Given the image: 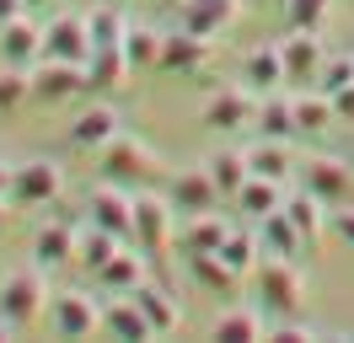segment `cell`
<instances>
[{
    "label": "cell",
    "mask_w": 354,
    "mask_h": 343,
    "mask_svg": "<svg viewBox=\"0 0 354 343\" xmlns=\"http://www.w3.org/2000/svg\"><path fill=\"white\" fill-rule=\"evenodd\" d=\"M156 150L145 140H129V134H113L102 145V183H118V188H140V183H156Z\"/></svg>",
    "instance_id": "obj_1"
},
{
    "label": "cell",
    "mask_w": 354,
    "mask_h": 343,
    "mask_svg": "<svg viewBox=\"0 0 354 343\" xmlns=\"http://www.w3.org/2000/svg\"><path fill=\"white\" fill-rule=\"evenodd\" d=\"M258 295L268 317H295L306 300V279L290 257H258Z\"/></svg>",
    "instance_id": "obj_2"
},
{
    "label": "cell",
    "mask_w": 354,
    "mask_h": 343,
    "mask_svg": "<svg viewBox=\"0 0 354 343\" xmlns=\"http://www.w3.org/2000/svg\"><path fill=\"white\" fill-rule=\"evenodd\" d=\"M172 198H156V193H145V198H134V247L145 257H161L167 252V241H172Z\"/></svg>",
    "instance_id": "obj_3"
},
{
    "label": "cell",
    "mask_w": 354,
    "mask_h": 343,
    "mask_svg": "<svg viewBox=\"0 0 354 343\" xmlns=\"http://www.w3.org/2000/svg\"><path fill=\"white\" fill-rule=\"evenodd\" d=\"M65 188V172L59 161H22L17 177H11V204L17 210H32V204H54Z\"/></svg>",
    "instance_id": "obj_4"
},
{
    "label": "cell",
    "mask_w": 354,
    "mask_h": 343,
    "mask_svg": "<svg viewBox=\"0 0 354 343\" xmlns=\"http://www.w3.org/2000/svg\"><path fill=\"white\" fill-rule=\"evenodd\" d=\"M301 188H311L328 210H344L354 198V172L344 161H333V156H311L306 167H301Z\"/></svg>",
    "instance_id": "obj_5"
},
{
    "label": "cell",
    "mask_w": 354,
    "mask_h": 343,
    "mask_svg": "<svg viewBox=\"0 0 354 343\" xmlns=\"http://www.w3.org/2000/svg\"><path fill=\"white\" fill-rule=\"evenodd\" d=\"M258 102H263V91H252V86H221L209 107H204V124L209 129H247L258 124Z\"/></svg>",
    "instance_id": "obj_6"
},
{
    "label": "cell",
    "mask_w": 354,
    "mask_h": 343,
    "mask_svg": "<svg viewBox=\"0 0 354 343\" xmlns=\"http://www.w3.org/2000/svg\"><path fill=\"white\" fill-rule=\"evenodd\" d=\"M48 327H54V338H86L91 327H102V311L81 290H59L48 300Z\"/></svg>",
    "instance_id": "obj_7"
},
{
    "label": "cell",
    "mask_w": 354,
    "mask_h": 343,
    "mask_svg": "<svg viewBox=\"0 0 354 343\" xmlns=\"http://www.w3.org/2000/svg\"><path fill=\"white\" fill-rule=\"evenodd\" d=\"M86 220L102 225V231H113V236H124V241H134V198L118 183H102L86 198Z\"/></svg>",
    "instance_id": "obj_8"
},
{
    "label": "cell",
    "mask_w": 354,
    "mask_h": 343,
    "mask_svg": "<svg viewBox=\"0 0 354 343\" xmlns=\"http://www.w3.org/2000/svg\"><path fill=\"white\" fill-rule=\"evenodd\" d=\"M81 91H86V64L38 59V70H32V97L38 102H65V97H81Z\"/></svg>",
    "instance_id": "obj_9"
},
{
    "label": "cell",
    "mask_w": 354,
    "mask_h": 343,
    "mask_svg": "<svg viewBox=\"0 0 354 343\" xmlns=\"http://www.w3.org/2000/svg\"><path fill=\"white\" fill-rule=\"evenodd\" d=\"M86 54H91V27H86V17L65 11V17H54L44 27V59H75V64H86Z\"/></svg>",
    "instance_id": "obj_10"
},
{
    "label": "cell",
    "mask_w": 354,
    "mask_h": 343,
    "mask_svg": "<svg viewBox=\"0 0 354 343\" xmlns=\"http://www.w3.org/2000/svg\"><path fill=\"white\" fill-rule=\"evenodd\" d=\"M279 48H285V86H311L322 75V64H328L322 59V33H301L295 27Z\"/></svg>",
    "instance_id": "obj_11"
},
{
    "label": "cell",
    "mask_w": 354,
    "mask_h": 343,
    "mask_svg": "<svg viewBox=\"0 0 354 343\" xmlns=\"http://www.w3.org/2000/svg\"><path fill=\"white\" fill-rule=\"evenodd\" d=\"M44 311V279L32 274H11L6 284H0V317L11 322V327H22V322H32Z\"/></svg>",
    "instance_id": "obj_12"
},
{
    "label": "cell",
    "mask_w": 354,
    "mask_h": 343,
    "mask_svg": "<svg viewBox=\"0 0 354 343\" xmlns=\"http://www.w3.org/2000/svg\"><path fill=\"white\" fill-rule=\"evenodd\" d=\"M172 210L183 214H204V210H215L225 193L215 188V177H209V167H188V172H177V183H172Z\"/></svg>",
    "instance_id": "obj_13"
},
{
    "label": "cell",
    "mask_w": 354,
    "mask_h": 343,
    "mask_svg": "<svg viewBox=\"0 0 354 343\" xmlns=\"http://www.w3.org/2000/svg\"><path fill=\"white\" fill-rule=\"evenodd\" d=\"M0 59L6 64H38L44 59V27H38V21H27V11L17 21H6V27H0Z\"/></svg>",
    "instance_id": "obj_14"
},
{
    "label": "cell",
    "mask_w": 354,
    "mask_h": 343,
    "mask_svg": "<svg viewBox=\"0 0 354 343\" xmlns=\"http://www.w3.org/2000/svg\"><path fill=\"white\" fill-rule=\"evenodd\" d=\"M75 247H81V220H54V225H44V231L32 236L38 268H59V263H70Z\"/></svg>",
    "instance_id": "obj_15"
},
{
    "label": "cell",
    "mask_w": 354,
    "mask_h": 343,
    "mask_svg": "<svg viewBox=\"0 0 354 343\" xmlns=\"http://www.w3.org/2000/svg\"><path fill=\"white\" fill-rule=\"evenodd\" d=\"M204 59H209V38L183 27V33H172V38L161 43V64L156 70H188V75H199Z\"/></svg>",
    "instance_id": "obj_16"
},
{
    "label": "cell",
    "mask_w": 354,
    "mask_h": 343,
    "mask_svg": "<svg viewBox=\"0 0 354 343\" xmlns=\"http://www.w3.org/2000/svg\"><path fill=\"white\" fill-rule=\"evenodd\" d=\"M113 134H118V113H113L108 102H91L86 113L70 124V145L75 150H102Z\"/></svg>",
    "instance_id": "obj_17"
},
{
    "label": "cell",
    "mask_w": 354,
    "mask_h": 343,
    "mask_svg": "<svg viewBox=\"0 0 354 343\" xmlns=\"http://www.w3.org/2000/svg\"><path fill=\"white\" fill-rule=\"evenodd\" d=\"M124 70H134L129 54H124V43L91 48V54H86V97H91V91H113V86L124 81Z\"/></svg>",
    "instance_id": "obj_18"
},
{
    "label": "cell",
    "mask_w": 354,
    "mask_h": 343,
    "mask_svg": "<svg viewBox=\"0 0 354 343\" xmlns=\"http://www.w3.org/2000/svg\"><path fill=\"white\" fill-rule=\"evenodd\" d=\"M231 236V225H225L215 210L194 214L183 231H177V247H183V257H199V252H221V241Z\"/></svg>",
    "instance_id": "obj_19"
},
{
    "label": "cell",
    "mask_w": 354,
    "mask_h": 343,
    "mask_svg": "<svg viewBox=\"0 0 354 343\" xmlns=\"http://www.w3.org/2000/svg\"><path fill=\"white\" fill-rule=\"evenodd\" d=\"M301 241H306V236L295 231V220L285 214V204L258 220V247H263V257H295V252H301Z\"/></svg>",
    "instance_id": "obj_20"
},
{
    "label": "cell",
    "mask_w": 354,
    "mask_h": 343,
    "mask_svg": "<svg viewBox=\"0 0 354 343\" xmlns=\"http://www.w3.org/2000/svg\"><path fill=\"white\" fill-rule=\"evenodd\" d=\"M91 279H97L108 295H129L134 284H145V252H113Z\"/></svg>",
    "instance_id": "obj_21"
},
{
    "label": "cell",
    "mask_w": 354,
    "mask_h": 343,
    "mask_svg": "<svg viewBox=\"0 0 354 343\" xmlns=\"http://www.w3.org/2000/svg\"><path fill=\"white\" fill-rule=\"evenodd\" d=\"M102 333H108V338H156L151 317L134 306V295L113 300V306H102Z\"/></svg>",
    "instance_id": "obj_22"
},
{
    "label": "cell",
    "mask_w": 354,
    "mask_h": 343,
    "mask_svg": "<svg viewBox=\"0 0 354 343\" xmlns=\"http://www.w3.org/2000/svg\"><path fill=\"white\" fill-rule=\"evenodd\" d=\"M231 21H236V0H183V27H188V33L215 38Z\"/></svg>",
    "instance_id": "obj_23"
},
{
    "label": "cell",
    "mask_w": 354,
    "mask_h": 343,
    "mask_svg": "<svg viewBox=\"0 0 354 343\" xmlns=\"http://www.w3.org/2000/svg\"><path fill=\"white\" fill-rule=\"evenodd\" d=\"M258 129H263L268 140L301 134V124H295V97H285V91H263V102H258Z\"/></svg>",
    "instance_id": "obj_24"
},
{
    "label": "cell",
    "mask_w": 354,
    "mask_h": 343,
    "mask_svg": "<svg viewBox=\"0 0 354 343\" xmlns=\"http://www.w3.org/2000/svg\"><path fill=\"white\" fill-rule=\"evenodd\" d=\"M247 86L252 91H279L285 86V48L279 43H263L247 54Z\"/></svg>",
    "instance_id": "obj_25"
},
{
    "label": "cell",
    "mask_w": 354,
    "mask_h": 343,
    "mask_svg": "<svg viewBox=\"0 0 354 343\" xmlns=\"http://www.w3.org/2000/svg\"><path fill=\"white\" fill-rule=\"evenodd\" d=\"M279 204H285V183H274V177H258V172H252V177L242 183V193H236V210L252 214V220L274 214Z\"/></svg>",
    "instance_id": "obj_26"
},
{
    "label": "cell",
    "mask_w": 354,
    "mask_h": 343,
    "mask_svg": "<svg viewBox=\"0 0 354 343\" xmlns=\"http://www.w3.org/2000/svg\"><path fill=\"white\" fill-rule=\"evenodd\" d=\"M129 295H134V306H140V311L151 317V327H156V333H172L177 322H183V311H177V300L167 295L161 284H134Z\"/></svg>",
    "instance_id": "obj_27"
},
{
    "label": "cell",
    "mask_w": 354,
    "mask_h": 343,
    "mask_svg": "<svg viewBox=\"0 0 354 343\" xmlns=\"http://www.w3.org/2000/svg\"><path fill=\"white\" fill-rule=\"evenodd\" d=\"M188 274L199 279L209 295H231V290H236V279H242L221 252H199V257H188Z\"/></svg>",
    "instance_id": "obj_28"
},
{
    "label": "cell",
    "mask_w": 354,
    "mask_h": 343,
    "mask_svg": "<svg viewBox=\"0 0 354 343\" xmlns=\"http://www.w3.org/2000/svg\"><path fill=\"white\" fill-rule=\"evenodd\" d=\"M204 167H209V177H215V188L231 193V198H236V193H242V183L252 177V161H247V150H221V156H209Z\"/></svg>",
    "instance_id": "obj_29"
},
{
    "label": "cell",
    "mask_w": 354,
    "mask_h": 343,
    "mask_svg": "<svg viewBox=\"0 0 354 343\" xmlns=\"http://www.w3.org/2000/svg\"><path fill=\"white\" fill-rule=\"evenodd\" d=\"M215 338H225V343H252V338H268V333H263V311H252V306L221 311V317H215Z\"/></svg>",
    "instance_id": "obj_30"
},
{
    "label": "cell",
    "mask_w": 354,
    "mask_h": 343,
    "mask_svg": "<svg viewBox=\"0 0 354 343\" xmlns=\"http://www.w3.org/2000/svg\"><path fill=\"white\" fill-rule=\"evenodd\" d=\"M247 161H252V172H258V177H274V183H285L290 172H295V161H290V145L285 140H258V145L247 150Z\"/></svg>",
    "instance_id": "obj_31"
},
{
    "label": "cell",
    "mask_w": 354,
    "mask_h": 343,
    "mask_svg": "<svg viewBox=\"0 0 354 343\" xmlns=\"http://www.w3.org/2000/svg\"><path fill=\"white\" fill-rule=\"evenodd\" d=\"M285 214L295 220V231L311 241V236L322 231V220H328V204H322L311 188H301V193H290V198H285Z\"/></svg>",
    "instance_id": "obj_32"
},
{
    "label": "cell",
    "mask_w": 354,
    "mask_h": 343,
    "mask_svg": "<svg viewBox=\"0 0 354 343\" xmlns=\"http://www.w3.org/2000/svg\"><path fill=\"white\" fill-rule=\"evenodd\" d=\"M118 241H124V236H113V231H102V225H91V220H86V225H81V247H75V257L97 274V268L118 252Z\"/></svg>",
    "instance_id": "obj_33"
},
{
    "label": "cell",
    "mask_w": 354,
    "mask_h": 343,
    "mask_svg": "<svg viewBox=\"0 0 354 343\" xmlns=\"http://www.w3.org/2000/svg\"><path fill=\"white\" fill-rule=\"evenodd\" d=\"M161 33H156V27H129V33H124V54H129V64L134 70H156V64H161Z\"/></svg>",
    "instance_id": "obj_34"
},
{
    "label": "cell",
    "mask_w": 354,
    "mask_h": 343,
    "mask_svg": "<svg viewBox=\"0 0 354 343\" xmlns=\"http://www.w3.org/2000/svg\"><path fill=\"white\" fill-rule=\"evenodd\" d=\"M338 113H333V97L328 91H306V97H295V124L301 134H317V129H328Z\"/></svg>",
    "instance_id": "obj_35"
},
{
    "label": "cell",
    "mask_w": 354,
    "mask_h": 343,
    "mask_svg": "<svg viewBox=\"0 0 354 343\" xmlns=\"http://www.w3.org/2000/svg\"><path fill=\"white\" fill-rule=\"evenodd\" d=\"M91 27V48H102V43H124V33H129V21H124V11L118 6H97L86 17Z\"/></svg>",
    "instance_id": "obj_36"
},
{
    "label": "cell",
    "mask_w": 354,
    "mask_h": 343,
    "mask_svg": "<svg viewBox=\"0 0 354 343\" xmlns=\"http://www.w3.org/2000/svg\"><path fill=\"white\" fill-rule=\"evenodd\" d=\"M221 257L236 268V274H252L258 268V257H263V247H258V236H247V231H231L221 241Z\"/></svg>",
    "instance_id": "obj_37"
},
{
    "label": "cell",
    "mask_w": 354,
    "mask_h": 343,
    "mask_svg": "<svg viewBox=\"0 0 354 343\" xmlns=\"http://www.w3.org/2000/svg\"><path fill=\"white\" fill-rule=\"evenodd\" d=\"M328 11H333V0H290L285 6L290 27H301V33H322V27H328Z\"/></svg>",
    "instance_id": "obj_38"
},
{
    "label": "cell",
    "mask_w": 354,
    "mask_h": 343,
    "mask_svg": "<svg viewBox=\"0 0 354 343\" xmlns=\"http://www.w3.org/2000/svg\"><path fill=\"white\" fill-rule=\"evenodd\" d=\"M22 97H32V75H27L22 64H6L0 70V113H11Z\"/></svg>",
    "instance_id": "obj_39"
},
{
    "label": "cell",
    "mask_w": 354,
    "mask_h": 343,
    "mask_svg": "<svg viewBox=\"0 0 354 343\" xmlns=\"http://www.w3.org/2000/svg\"><path fill=\"white\" fill-rule=\"evenodd\" d=\"M344 86H354V54H344V59H328L322 64V75H317V91H344Z\"/></svg>",
    "instance_id": "obj_40"
},
{
    "label": "cell",
    "mask_w": 354,
    "mask_h": 343,
    "mask_svg": "<svg viewBox=\"0 0 354 343\" xmlns=\"http://www.w3.org/2000/svg\"><path fill=\"white\" fill-rule=\"evenodd\" d=\"M268 338H274V343H306V338H317V333L301 327L295 317H279V327H268Z\"/></svg>",
    "instance_id": "obj_41"
},
{
    "label": "cell",
    "mask_w": 354,
    "mask_h": 343,
    "mask_svg": "<svg viewBox=\"0 0 354 343\" xmlns=\"http://www.w3.org/2000/svg\"><path fill=\"white\" fill-rule=\"evenodd\" d=\"M328 225H333V236H338L344 247H354V204H344V210H333V214H328Z\"/></svg>",
    "instance_id": "obj_42"
},
{
    "label": "cell",
    "mask_w": 354,
    "mask_h": 343,
    "mask_svg": "<svg viewBox=\"0 0 354 343\" xmlns=\"http://www.w3.org/2000/svg\"><path fill=\"white\" fill-rule=\"evenodd\" d=\"M333 113H338V118H354V86L333 91Z\"/></svg>",
    "instance_id": "obj_43"
},
{
    "label": "cell",
    "mask_w": 354,
    "mask_h": 343,
    "mask_svg": "<svg viewBox=\"0 0 354 343\" xmlns=\"http://www.w3.org/2000/svg\"><path fill=\"white\" fill-rule=\"evenodd\" d=\"M27 11V0H0V27H6V21H17Z\"/></svg>",
    "instance_id": "obj_44"
},
{
    "label": "cell",
    "mask_w": 354,
    "mask_h": 343,
    "mask_svg": "<svg viewBox=\"0 0 354 343\" xmlns=\"http://www.w3.org/2000/svg\"><path fill=\"white\" fill-rule=\"evenodd\" d=\"M11 177H17V167H6V161H0V198H11Z\"/></svg>",
    "instance_id": "obj_45"
},
{
    "label": "cell",
    "mask_w": 354,
    "mask_h": 343,
    "mask_svg": "<svg viewBox=\"0 0 354 343\" xmlns=\"http://www.w3.org/2000/svg\"><path fill=\"white\" fill-rule=\"evenodd\" d=\"M0 338H11V322H6V317H0Z\"/></svg>",
    "instance_id": "obj_46"
},
{
    "label": "cell",
    "mask_w": 354,
    "mask_h": 343,
    "mask_svg": "<svg viewBox=\"0 0 354 343\" xmlns=\"http://www.w3.org/2000/svg\"><path fill=\"white\" fill-rule=\"evenodd\" d=\"M0 225H6V198H0Z\"/></svg>",
    "instance_id": "obj_47"
},
{
    "label": "cell",
    "mask_w": 354,
    "mask_h": 343,
    "mask_svg": "<svg viewBox=\"0 0 354 343\" xmlns=\"http://www.w3.org/2000/svg\"><path fill=\"white\" fill-rule=\"evenodd\" d=\"M27 6H38V0H27Z\"/></svg>",
    "instance_id": "obj_48"
},
{
    "label": "cell",
    "mask_w": 354,
    "mask_h": 343,
    "mask_svg": "<svg viewBox=\"0 0 354 343\" xmlns=\"http://www.w3.org/2000/svg\"><path fill=\"white\" fill-rule=\"evenodd\" d=\"M279 6H290V0H279Z\"/></svg>",
    "instance_id": "obj_49"
}]
</instances>
